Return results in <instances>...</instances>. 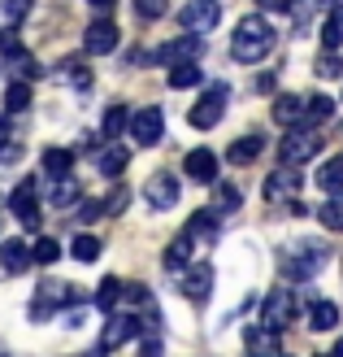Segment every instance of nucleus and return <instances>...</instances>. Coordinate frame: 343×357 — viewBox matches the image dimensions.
<instances>
[{
    "label": "nucleus",
    "instance_id": "f257e3e1",
    "mask_svg": "<svg viewBox=\"0 0 343 357\" xmlns=\"http://www.w3.org/2000/svg\"><path fill=\"white\" fill-rule=\"evenodd\" d=\"M274 44H278V35H274V26H269V17L248 13L244 22L234 26V35H230V57L257 66V61H265L269 52H274Z\"/></svg>",
    "mask_w": 343,
    "mask_h": 357
},
{
    "label": "nucleus",
    "instance_id": "f03ea898",
    "mask_svg": "<svg viewBox=\"0 0 343 357\" xmlns=\"http://www.w3.org/2000/svg\"><path fill=\"white\" fill-rule=\"evenodd\" d=\"M317 149H321V139H317L313 122H309V127H292V131L282 135L278 157H282L287 166H304V162H313V157H317Z\"/></svg>",
    "mask_w": 343,
    "mask_h": 357
},
{
    "label": "nucleus",
    "instance_id": "7ed1b4c3",
    "mask_svg": "<svg viewBox=\"0 0 343 357\" xmlns=\"http://www.w3.org/2000/svg\"><path fill=\"white\" fill-rule=\"evenodd\" d=\"M226 96H230V92H226V83H213L209 92H205L200 100L191 105L187 122H191L196 131H209V127H218V122H222V114H226Z\"/></svg>",
    "mask_w": 343,
    "mask_h": 357
},
{
    "label": "nucleus",
    "instance_id": "20e7f679",
    "mask_svg": "<svg viewBox=\"0 0 343 357\" xmlns=\"http://www.w3.org/2000/svg\"><path fill=\"white\" fill-rule=\"evenodd\" d=\"M218 22H222V5H218V0H187V5L178 9V26H183V31L209 35Z\"/></svg>",
    "mask_w": 343,
    "mask_h": 357
},
{
    "label": "nucleus",
    "instance_id": "39448f33",
    "mask_svg": "<svg viewBox=\"0 0 343 357\" xmlns=\"http://www.w3.org/2000/svg\"><path fill=\"white\" fill-rule=\"evenodd\" d=\"M321 266H326V248H321V244H304V248H296V253H287L282 275L296 279V283H304V279H313Z\"/></svg>",
    "mask_w": 343,
    "mask_h": 357
},
{
    "label": "nucleus",
    "instance_id": "423d86ee",
    "mask_svg": "<svg viewBox=\"0 0 343 357\" xmlns=\"http://www.w3.org/2000/svg\"><path fill=\"white\" fill-rule=\"evenodd\" d=\"M9 209H13V218L22 222V227H40V192H35V183L26 178V183H17L9 192Z\"/></svg>",
    "mask_w": 343,
    "mask_h": 357
},
{
    "label": "nucleus",
    "instance_id": "0eeeda50",
    "mask_svg": "<svg viewBox=\"0 0 343 357\" xmlns=\"http://www.w3.org/2000/svg\"><path fill=\"white\" fill-rule=\"evenodd\" d=\"M118 40H122V31H118L113 17H96V22L83 31V48H87V52H96V57L113 52V48H118Z\"/></svg>",
    "mask_w": 343,
    "mask_h": 357
},
{
    "label": "nucleus",
    "instance_id": "6e6552de",
    "mask_svg": "<svg viewBox=\"0 0 343 357\" xmlns=\"http://www.w3.org/2000/svg\"><path fill=\"white\" fill-rule=\"evenodd\" d=\"M148 323H139L135 314H109V323H104V331H100V349H118V344H126L131 335H139Z\"/></svg>",
    "mask_w": 343,
    "mask_h": 357
},
{
    "label": "nucleus",
    "instance_id": "1a4fd4ad",
    "mask_svg": "<svg viewBox=\"0 0 343 357\" xmlns=\"http://www.w3.org/2000/svg\"><path fill=\"white\" fill-rule=\"evenodd\" d=\"M292 314H296V301H292V292H287V288H278V292H269V296H265L261 327H274V331H282L287 323H292Z\"/></svg>",
    "mask_w": 343,
    "mask_h": 357
},
{
    "label": "nucleus",
    "instance_id": "9d476101",
    "mask_svg": "<svg viewBox=\"0 0 343 357\" xmlns=\"http://www.w3.org/2000/svg\"><path fill=\"white\" fill-rule=\"evenodd\" d=\"M161 131H166V118H161V109L157 105H148V109H139V114H131V135H135V144H157L161 139Z\"/></svg>",
    "mask_w": 343,
    "mask_h": 357
},
{
    "label": "nucleus",
    "instance_id": "9b49d317",
    "mask_svg": "<svg viewBox=\"0 0 343 357\" xmlns=\"http://www.w3.org/2000/svg\"><path fill=\"white\" fill-rule=\"evenodd\" d=\"M296 192H300V174H296V166H287V162L265 178V201H292Z\"/></svg>",
    "mask_w": 343,
    "mask_h": 357
},
{
    "label": "nucleus",
    "instance_id": "f8f14e48",
    "mask_svg": "<svg viewBox=\"0 0 343 357\" xmlns=\"http://www.w3.org/2000/svg\"><path fill=\"white\" fill-rule=\"evenodd\" d=\"M143 196H148L152 209H170V205H178V178L174 174H152L148 183H143Z\"/></svg>",
    "mask_w": 343,
    "mask_h": 357
},
{
    "label": "nucleus",
    "instance_id": "ddd939ff",
    "mask_svg": "<svg viewBox=\"0 0 343 357\" xmlns=\"http://www.w3.org/2000/svg\"><path fill=\"white\" fill-rule=\"evenodd\" d=\"M183 170H187V178H196V183H218V157H213V149H191Z\"/></svg>",
    "mask_w": 343,
    "mask_h": 357
},
{
    "label": "nucleus",
    "instance_id": "4468645a",
    "mask_svg": "<svg viewBox=\"0 0 343 357\" xmlns=\"http://www.w3.org/2000/svg\"><path fill=\"white\" fill-rule=\"evenodd\" d=\"M65 301H74V292L65 288V283H44L40 288V296L31 301V318H48L57 305H65Z\"/></svg>",
    "mask_w": 343,
    "mask_h": 357
},
{
    "label": "nucleus",
    "instance_id": "2eb2a0df",
    "mask_svg": "<svg viewBox=\"0 0 343 357\" xmlns=\"http://www.w3.org/2000/svg\"><path fill=\"white\" fill-rule=\"evenodd\" d=\"M205 44H200V35L187 31L183 40H170L166 48H157V61H191V57H200Z\"/></svg>",
    "mask_w": 343,
    "mask_h": 357
},
{
    "label": "nucleus",
    "instance_id": "dca6fc26",
    "mask_svg": "<svg viewBox=\"0 0 343 357\" xmlns=\"http://www.w3.org/2000/svg\"><path fill=\"white\" fill-rule=\"evenodd\" d=\"M209 288H213V266H209V261H196L191 271L183 275V296H187V301H205Z\"/></svg>",
    "mask_w": 343,
    "mask_h": 357
},
{
    "label": "nucleus",
    "instance_id": "f3484780",
    "mask_svg": "<svg viewBox=\"0 0 343 357\" xmlns=\"http://www.w3.org/2000/svg\"><path fill=\"white\" fill-rule=\"evenodd\" d=\"M218 231H222V213L218 209H200V213L187 218V236L191 240H218Z\"/></svg>",
    "mask_w": 343,
    "mask_h": 357
},
{
    "label": "nucleus",
    "instance_id": "a211bd4d",
    "mask_svg": "<svg viewBox=\"0 0 343 357\" xmlns=\"http://www.w3.org/2000/svg\"><path fill=\"white\" fill-rule=\"evenodd\" d=\"M31 261H35V253L22 240H5V248H0V266H5V275H22Z\"/></svg>",
    "mask_w": 343,
    "mask_h": 357
},
{
    "label": "nucleus",
    "instance_id": "6ab92c4d",
    "mask_svg": "<svg viewBox=\"0 0 343 357\" xmlns=\"http://www.w3.org/2000/svg\"><path fill=\"white\" fill-rule=\"evenodd\" d=\"M261 149H265V139H261V135H239V139L230 144L226 162H230V166H252V162L261 157Z\"/></svg>",
    "mask_w": 343,
    "mask_h": 357
},
{
    "label": "nucleus",
    "instance_id": "aec40b11",
    "mask_svg": "<svg viewBox=\"0 0 343 357\" xmlns=\"http://www.w3.org/2000/svg\"><path fill=\"white\" fill-rule=\"evenodd\" d=\"M274 122L278 127H300L304 122V100L300 96H278L274 100Z\"/></svg>",
    "mask_w": 343,
    "mask_h": 357
},
{
    "label": "nucleus",
    "instance_id": "412c9836",
    "mask_svg": "<svg viewBox=\"0 0 343 357\" xmlns=\"http://www.w3.org/2000/svg\"><path fill=\"white\" fill-rule=\"evenodd\" d=\"M205 75H200V66H196V57L191 61H170V87L174 92H183V87H196Z\"/></svg>",
    "mask_w": 343,
    "mask_h": 357
},
{
    "label": "nucleus",
    "instance_id": "4be33fe9",
    "mask_svg": "<svg viewBox=\"0 0 343 357\" xmlns=\"http://www.w3.org/2000/svg\"><path fill=\"white\" fill-rule=\"evenodd\" d=\"M48 201L52 205H74L79 201V178H70V174H57V178H52V192H48Z\"/></svg>",
    "mask_w": 343,
    "mask_h": 357
},
{
    "label": "nucleus",
    "instance_id": "5701e85b",
    "mask_svg": "<svg viewBox=\"0 0 343 357\" xmlns=\"http://www.w3.org/2000/svg\"><path fill=\"white\" fill-rule=\"evenodd\" d=\"M339 323V305H330V301H313L309 305V327L313 331H330Z\"/></svg>",
    "mask_w": 343,
    "mask_h": 357
},
{
    "label": "nucleus",
    "instance_id": "b1692460",
    "mask_svg": "<svg viewBox=\"0 0 343 357\" xmlns=\"http://www.w3.org/2000/svg\"><path fill=\"white\" fill-rule=\"evenodd\" d=\"M126 127H131V109H126V105H109V109H104V122H100V131L109 135V139H118Z\"/></svg>",
    "mask_w": 343,
    "mask_h": 357
},
{
    "label": "nucleus",
    "instance_id": "393cba45",
    "mask_svg": "<svg viewBox=\"0 0 343 357\" xmlns=\"http://www.w3.org/2000/svg\"><path fill=\"white\" fill-rule=\"evenodd\" d=\"M122 296H126V283H122V279H104L100 292H96V305H100L104 314H113V310L122 305Z\"/></svg>",
    "mask_w": 343,
    "mask_h": 357
},
{
    "label": "nucleus",
    "instance_id": "a878e982",
    "mask_svg": "<svg viewBox=\"0 0 343 357\" xmlns=\"http://www.w3.org/2000/svg\"><path fill=\"white\" fill-rule=\"evenodd\" d=\"M317 222L326 231H343V192H330V201L317 209Z\"/></svg>",
    "mask_w": 343,
    "mask_h": 357
},
{
    "label": "nucleus",
    "instance_id": "bb28decb",
    "mask_svg": "<svg viewBox=\"0 0 343 357\" xmlns=\"http://www.w3.org/2000/svg\"><path fill=\"white\" fill-rule=\"evenodd\" d=\"M317 188L321 192H343V157H330V162L317 170Z\"/></svg>",
    "mask_w": 343,
    "mask_h": 357
},
{
    "label": "nucleus",
    "instance_id": "cd10ccee",
    "mask_svg": "<svg viewBox=\"0 0 343 357\" xmlns=\"http://www.w3.org/2000/svg\"><path fill=\"white\" fill-rule=\"evenodd\" d=\"M330 114H335V100L330 96H309V100H304V122H313V127L330 122Z\"/></svg>",
    "mask_w": 343,
    "mask_h": 357
},
{
    "label": "nucleus",
    "instance_id": "c85d7f7f",
    "mask_svg": "<svg viewBox=\"0 0 343 357\" xmlns=\"http://www.w3.org/2000/svg\"><path fill=\"white\" fill-rule=\"evenodd\" d=\"M187 261H191V236L183 231V236H178V240L166 248V271H183Z\"/></svg>",
    "mask_w": 343,
    "mask_h": 357
},
{
    "label": "nucleus",
    "instance_id": "c756f323",
    "mask_svg": "<svg viewBox=\"0 0 343 357\" xmlns=\"http://www.w3.org/2000/svg\"><path fill=\"white\" fill-rule=\"evenodd\" d=\"M321 48H326V52H339L343 48V9L326 17V26H321Z\"/></svg>",
    "mask_w": 343,
    "mask_h": 357
},
{
    "label": "nucleus",
    "instance_id": "7c9ffc66",
    "mask_svg": "<svg viewBox=\"0 0 343 357\" xmlns=\"http://www.w3.org/2000/svg\"><path fill=\"white\" fill-rule=\"evenodd\" d=\"M70 166H74V153L70 149H48L44 153V174L57 178V174H70Z\"/></svg>",
    "mask_w": 343,
    "mask_h": 357
},
{
    "label": "nucleus",
    "instance_id": "2f4dec72",
    "mask_svg": "<svg viewBox=\"0 0 343 357\" xmlns=\"http://www.w3.org/2000/svg\"><path fill=\"white\" fill-rule=\"evenodd\" d=\"M126 162H131V157H126V149H113V144H109V149H104V153L96 157L100 174H109V178H113V174H122V170H126Z\"/></svg>",
    "mask_w": 343,
    "mask_h": 357
},
{
    "label": "nucleus",
    "instance_id": "473e14b6",
    "mask_svg": "<svg viewBox=\"0 0 343 357\" xmlns=\"http://www.w3.org/2000/svg\"><path fill=\"white\" fill-rule=\"evenodd\" d=\"M26 105H31V87L26 83H13L9 92H5V114H22Z\"/></svg>",
    "mask_w": 343,
    "mask_h": 357
},
{
    "label": "nucleus",
    "instance_id": "72a5a7b5",
    "mask_svg": "<svg viewBox=\"0 0 343 357\" xmlns=\"http://www.w3.org/2000/svg\"><path fill=\"white\" fill-rule=\"evenodd\" d=\"M31 253H35V261H40V266H52V261L61 257V244L44 236V240H35V244H31Z\"/></svg>",
    "mask_w": 343,
    "mask_h": 357
},
{
    "label": "nucleus",
    "instance_id": "f704fd0d",
    "mask_svg": "<svg viewBox=\"0 0 343 357\" xmlns=\"http://www.w3.org/2000/svg\"><path fill=\"white\" fill-rule=\"evenodd\" d=\"M213 188H218V201H213V209H218V213L239 209V192H234L230 183H213Z\"/></svg>",
    "mask_w": 343,
    "mask_h": 357
},
{
    "label": "nucleus",
    "instance_id": "c9c22d12",
    "mask_svg": "<svg viewBox=\"0 0 343 357\" xmlns=\"http://www.w3.org/2000/svg\"><path fill=\"white\" fill-rule=\"evenodd\" d=\"M135 9H139V17H143V22H157V17H166L170 0H135Z\"/></svg>",
    "mask_w": 343,
    "mask_h": 357
},
{
    "label": "nucleus",
    "instance_id": "e433bc0d",
    "mask_svg": "<svg viewBox=\"0 0 343 357\" xmlns=\"http://www.w3.org/2000/svg\"><path fill=\"white\" fill-rule=\"evenodd\" d=\"M74 257H79V261H96V257H100V240H96V236H79V240H74Z\"/></svg>",
    "mask_w": 343,
    "mask_h": 357
},
{
    "label": "nucleus",
    "instance_id": "4c0bfd02",
    "mask_svg": "<svg viewBox=\"0 0 343 357\" xmlns=\"http://www.w3.org/2000/svg\"><path fill=\"white\" fill-rule=\"evenodd\" d=\"M26 9H31V0H5V5H0V13L9 17V26H17L26 17Z\"/></svg>",
    "mask_w": 343,
    "mask_h": 357
},
{
    "label": "nucleus",
    "instance_id": "58836bf2",
    "mask_svg": "<svg viewBox=\"0 0 343 357\" xmlns=\"http://www.w3.org/2000/svg\"><path fill=\"white\" fill-rule=\"evenodd\" d=\"M65 75H70V83H74L79 92H87V87H92V75H87L83 66H65Z\"/></svg>",
    "mask_w": 343,
    "mask_h": 357
},
{
    "label": "nucleus",
    "instance_id": "ea45409f",
    "mask_svg": "<svg viewBox=\"0 0 343 357\" xmlns=\"http://www.w3.org/2000/svg\"><path fill=\"white\" fill-rule=\"evenodd\" d=\"M5 139H9V122H5V114H0V149H5Z\"/></svg>",
    "mask_w": 343,
    "mask_h": 357
},
{
    "label": "nucleus",
    "instance_id": "a19ab883",
    "mask_svg": "<svg viewBox=\"0 0 343 357\" xmlns=\"http://www.w3.org/2000/svg\"><path fill=\"white\" fill-rule=\"evenodd\" d=\"M92 9H113V0H87Z\"/></svg>",
    "mask_w": 343,
    "mask_h": 357
},
{
    "label": "nucleus",
    "instance_id": "79ce46f5",
    "mask_svg": "<svg viewBox=\"0 0 343 357\" xmlns=\"http://www.w3.org/2000/svg\"><path fill=\"white\" fill-rule=\"evenodd\" d=\"M321 5H326L330 13H339V9H343V0H321Z\"/></svg>",
    "mask_w": 343,
    "mask_h": 357
},
{
    "label": "nucleus",
    "instance_id": "37998d69",
    "mask_svg": "<svg viewBox=\"0 0 343 357\" xmlns=\"http://www.w3.org/2000/svg\"><path fill=\"white\" fill-rule=\"evenodd\" d=\"M335 353H343V340H339V344H335Z\"/></svg>",
    "mask_w": 343,
    "mask_h": 357
}]
</instances>
